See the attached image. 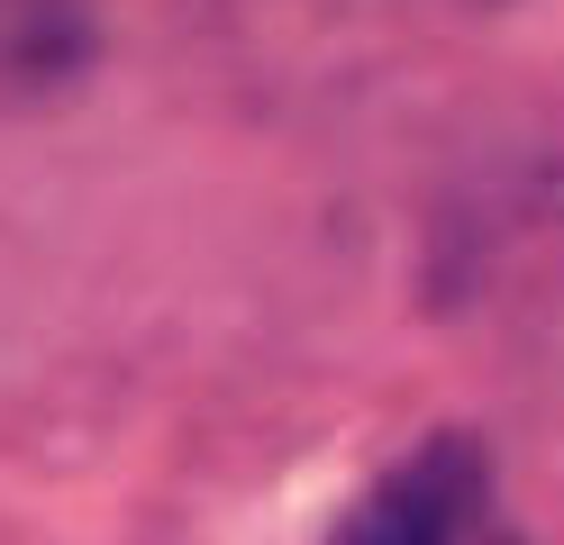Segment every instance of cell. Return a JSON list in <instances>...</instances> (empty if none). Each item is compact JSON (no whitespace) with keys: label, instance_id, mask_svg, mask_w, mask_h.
I'll list each match as a JSON object with an SVG mask.
<instances>
[{"label":"cell","instance_id":"obj_2","mask_svg":"<svg viewBox=\"0 0 564 545\" xmlns=\"http://www.w3.org/2000/svg\"><path fill=\"white\" fill-rule=\"evenodd\" d=\"M100 55L83 0H0V91L37 100Z\"/></svg>","mask_w":564,"mask_h":545},{"label":"cell","instance_id":"obj_1","mask_svg":"<svg viewBox=\"0 0 564 545\" xmlns=\"http://www.w3.org/2000/svg\"><path fill=\"white\" fill-rule=\"evenodd\" d=\"M482 491H491V455L465 427H437L419 455L382 464L356 491V509L328 527V545H465Z\"/></svg>","mask_w":564,"mask_h":545}]
</instances>
